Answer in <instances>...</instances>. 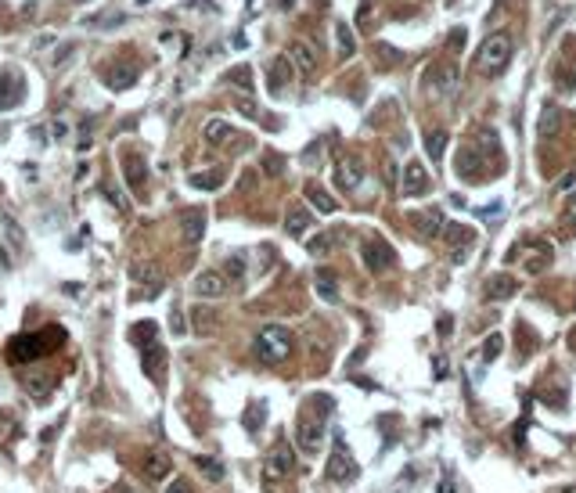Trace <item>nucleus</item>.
<instances>
[{
	"mask_svg": "<svg viewBox=\"0 0 576 493\" xmlns=\"http://www.w3.org/2000/svg\"><path fill=\"white\" fill-rule=\"evenodd\" d=\"M328 418H331V396L317 392L302 404V411H299V447L307 454H317L324 447Z\"/></svg>",
	"mask_w": 576,
	"mask_h": 493,
	"instance_id": "nucleus-1",
	"label": "nucleus"
},
{
	"mask_svg": "<svg viewBox=\"0 0 576 493\" xmlns=\"http://www.w3.org/2000/svg\"><path fill=\"white\" fill-rule=\"evenodd\" d=\"M292 350H295V335L288 328H281V324H267L256 335V346H252V353L263 364H285L292 357Z\"/></svg>",
	"mask_w": 576,
	"mask_h": 493,
	"instance_id": "nucleus-2",
	"label": "nucleus"
},
{
	"mask_svg": "<svg viewBox=\"0 0 576 493\" xmlns=\"http://www.w3.org/2000/svg\"><path fill=\"white\" fill-rule=\"evenodd\" d=\"M508 61H511V37H508V33H490L487 40H482L479 58H475L479 72H487V76H501V72L508 69Z\"/></svg>",
	"mask_w": 576,
	"mask_h": 493,
	"instance_id": "nucleus-3",
	"label": "nucleus"
},
{
	"mask_svg": "<svg viewBox=\"0 0 576 493\" xmlns=\"http://www.w3.org/2000/svg\"><path fill=\"white\" fill-rule=\"evenodd\" d=\"M54 346H47V335H15L8 338V360L11 364H33L40 357H47Z\"/></svg>",
	"mask_w": 576,
	"mask_h": 493,
	"instance_id": "nucleus-4",
	"label": "nucleus"
},
{
	"mask_svg": "<svg viewBox=\"0 0 576 493\" xmlns=\"http://www.w3.org/2000/svg\"><path fill=\"white\" fill-rule=\"evenodd\" d=\"M360 260H364V267H368L371 274H385L392 263H397V252H392V245L385 238L368 234L360 241Z\"/></svg>",
	"mask_w": 576,
	"mask_h": 493,
	"instance_id": "nucleus-5",
	"label": "nucleus"
},
{
	"mask_svg": "<svg viewBox=\"0 0 576 493\" xmlns=\"http://www.w3.org/2000/svg\"><path fill=\"white\" fill-rule=\"evenodd\" d=\"M292 472H295V454H292L288 440L278 436V443L270 447V457H267V465H263V475L274 482V479H288Z\"/></svg>",
	"mask_w": 576,
	"mask_h": 493,
	"instance_id": "nucleus-6",
	"label": "nucleus"
},
{
	"mask_svg": "<svg viewBox=\"0 0 576 493\" xmlns=\"http://www.w3.org/2000/svg\"><path fill=\"white\" fill-rule=\"evenodd\" d=\"M98 76H101V83L108 87V90H130L134 83H137V65L134 61H123V58H115V61H108V65H101L98 69Z\"/></svg>",
	"mask_w": 576,
	"mask_h": 493,
	"instance_id": "nucleus-7",
	"label": "nucleus"
},
{
	"mask_svg": "<svg viewBox=\"0 0 576 493\" xmlns=\"http://www.w3.org/2000/svg\"><path fill=\"white\" fill-rule=\"evenodd\" d=\"M205 141L213 144V148H231V151H238V148H252V141H245V134H238L231 122H224V119H209L205 122Z\"/></svg>",
	"mask_w": 576,
	"mask_h": 493,
	"instance_id": "nucleus-8",
	"label": "nucleus"
},
{
	"mask_svg": "<svg viewBox=\"0 0 576 493\" xmlns=\"http://www.w3.org/2000/svg\"><path fill=\"white\" fill-rule=\"evenodd\" d=\"M130 281L144 285L148 288L144 299H151V295H159V288L166 285V274H162V267L155 260H137V263H130Z\"/></svg>",
	"mask_w": 576,
	"mask_h": 493,
	"instance_id": "nucleus-9",
	"label": "nucleus"
},
{
	"mask_svg": "<svg viewBox=\"0 0 576 493\" xmlns=\"http://www.w3.org/2000/svg\"><path fill=\"white\" fill-rule=\"evenodd\" d=\"M425 87L436 98L454 94V90H458V69H454V61H440V65L425 69Z\"/></svg>",
	"mask_w": 576,
	"mask_h": 493,
	"instance_id": "nucleus-10",
	"label": "nucleus"
},
{
	"mask_svg": "<svg viewBox=\"0 0 576 493\" xmlns=\"http://www.w3.org/2000/svg\"><path fill=\"white\" fill-rule=\"evenodd\" d=\"M119 162H123V177H127V184H130L137 195H144V191H148V166H144V155H141V151L123 148Z\"/></svg>",
	"mask_w": 576,
	"mask_h": 493,
	"instance_id": "nucleus-11",
	"label": "nucleus"
},
{
	"mask_svg": "<svg viewBox=\"0 0 576 493\" xmlns=\"http://www.w3.org/2000/svg\"><path fill=\"white\" fill-rule=\"evenodd\" d=\"M353 475H357L353 454L346 450L343 436H335V450H331V461H328V479H331V482H350Z\"/></svg>",
	"mask_w": 576,
	"mask_h": 493,
	"instance_id": "nucleus-12",
	"label": "nucleus"
},
{
	"mask_svg": "<svg viewBox=\"0 0 576 493\" xmlns=\"http://www.w3.org/2000/svg\"><path fill=\"white\" fill-rule=\"evenodd\" d=\"M360 180H364V162L357 155H339L335 159V184H339V191L353 195L360 188Z\"/></svg>",
	"mask_w": 576,
	"mask_h": 493,
	"instance_id": "nucleus-13",
	"label": "nucleus"
},
{
	"mask_svg": "<svg viewBox=\"0 0 576 493\" xmlns=\"http://www.w3.org/2000/svg\"><path fill=\"white\" fill-rule=\"evenodd\" d=\"M227 288H231V285H227V277H224L220 270H202L195 281H191V292H195L198 299H220Z\"/></svg>",
	"mask_w": 576,
	"mask_h": 493,
	"instance_id": "nucleus-14",
	"label": "nucleus"
},
{
	"mask_svg": "<svg viewBox=\"0 0 576 493\" xmlns=\"http://www.w3.org/2000/svg\"><path fill=\"white\" fill-rule=\"evenodd\" d=\"M285 58L292 61V69H299L302 76H310L317 69V51L310 44H302V40H292L288 51H285Z\"/></svg>",
	"mask_w": 576,
	"mask_h": 493,
	"instance_id": "nucleus-15",
	"label": "nucleus"
},
{
	"mask_svg": "<svg viewBox=\"0 0 576 493\" xmlns=\"http://www.w3.org/2000/svg\"><path fill=\"white\" fill-rule=\"evenodd\" d=\"M188 184L195 191H220L224 184H227V169L224 166H209V169H198L188 177Z\"/></svg>",
	"mask_w": 576,
	"mask_h": 493,
	"instance_id": "nucleus-16",
	"label": "nucleus"
},
{
	"mask_svg": "<svg viewBox=\"0 0 576 493\" xmlns=\"http://www.w3.org/2000/svg\"><path fill=\"white\" fill-rule=\"evenodd\" d=\"M429 173H425V166L421 162H411L407 169H404V195L407 198H418V195H425L429 191Z\"/></svg>",
	"mask_w": 576,
	"mask_h": 493,
	"instance_id": "nucleus-17",
	"label": "nucleus"
},
{
	"mask_svg": "<svg viewBox=\"0 0 576 493\" xmlns=\"http://www.w3.org/2000/svg\"><path fill=\"white\" fill-rule=\"evenodd\" d=\"M454 169H458L465 180H479V173H482V155H479V148L465 144V148L458 151V159H454Z\"/></svg>",
	"mask_w": 576,
	"mask_h": 493,
	"instance_id": "nucleus-18",
	"label": "nucleus"
},
{
	"mask_svg": "<svg viewBox=\"0 0 576 493\" xmlns=\"http://www.w3.org/2000/svg\"><path fill=\"white\" fill-rule=\"evenodd\" d=\"M180 234H184V241H202L205 234V212L202 209H184L180 212Z\"/></svg>",
	"mask_w": 576,
	"mask_h": 493,
	"instance_id": "nucleus-19",
	"label": "nucleus"
},
{
	"mask_svg": "<svg viewBox=\"0 0 576 493\" xmlns=\"http://www.w3.org/2000/svg\"><path fill=\"white\" fill-rule=\"evenodd\" d=\"M285 231H288L292 238H302L307 231H314V217H310V209H307V205H292V209L285 212Z\"/></svg>",
	"mask_w": 576,
	"mask_h": 493,
	"instance_id": "nucleus-20",
	"label": "nucleus"
},
{
	"mask_svg": "<svg viewBox=\"0 0 576 493\" xmlns=\"http://www.w3.org/2000/svg\"><path fill=\"white\" fill-rule=\"evenodd\" d=\"M267 83H270V90H274V94H278V90H285L288 83H292V61L281 54V58H274V61H270V65H267Z\"/></svg>",
	"mask_w": 576,
	"mask_h": 493,
	"instance_id": "nucleus-21",
	"label": "nucleus"
},
{
	"mask_svg": "<svg viewBox=\"0 0 576 493\" xmlns=\"http://www.w3.org/2000/svg\"><path fill=\"white\" fill-rule=\"evenodd\" d=\"M220 328V314L213 310V306H195L191 310V331L195 335H213Z\"/></svg>",
	"mask_w": 576,
	"mask_h": 493,
	"instance_id": "nucleus-22",
	"label": "nucleus"
},
{
	"mask_svg": "<svg viewBox=\"0 0 576 493\" xmlns=\"http://www.w3.org/2000/svg\"><path fill=\"white\" fill-rule=\"evenodd\" d=\"M22 101V79L11 72H0V112H8Z\"/></svg>",
	"mask_w": 576,
	"mask_h": 493,
	"instance_id": "nucleus-23",
	"label": "nucleus"
},
{
	"mask_svg": "<svg viewBox=\"0 0 576 493\" xmlns=\"http://www.w3.org/2000/svg\"><path fill=\"white\" fill-rule=\"evenodd\" d=\"M141 367H144V375L148 378H159L162 375V367H166V350L159 342H151L141 350Z\"/></svg>",
	"mask_w": 576,
	"mask_h": 493,
	"instance_id": "nucleus-24",
	"label": "nucleus"
},
{
	"mask_svg": "<svg viewBox=\"0 0 576 493\" xmlns=\"http://www.w3.org/2000/svg\"><path fill=\"white\" fill-rule=\"evenodd\" d=\"M144 475H148L151 482L169 479V475H173V461H169V454H148V457H144Z\"/></svg>",
	"mask_w": 576,
	"mask_h": 493,
	"instance_id": "nucleus-25",
	"label": "nucleus"
},
{
	"mask_svg": "<svg viewBox=\"0 0 576 493\" xmlns=\"http://www.w3.org/2000/svg\"><path fill=\"white\" fill-rule=\"evenodd\" d=\"M411 224L418 227V234L436 238V234H443V212L440 209H425V212H418V217H411Z\"/></svg>",
	"mask_w": 576,
	"mask_h": 493,
	"instance_id": "nucleus-26",
	"label": "nucleus"
},
{
	"mask_svg": "<svg viewBox=\"0 0 576 493\" xmlns=\"http://www.w3.org/2000/svg\"><path fill=\"white\" fill-rule=\"evenodd\" d=\"M224 87H238V90H252V69L241 61V65H231L224 76H220Z\"/></svg>",
	"mask_w": 576,
	"mask_h": 493,
	"instance_id": "nucleus-27",
	"label": "nucleus"
},
{
	"mask_svg": "<svg viewBox=\"0 0 576 493\" xmlns=\"http://www.w3.org/2000/svg\"><path fill=\"white\" fill-rule=\"evenodd\" d=\"M155 335H159V324H155V321H141V324H134V328L127 331V338H130L137 350L151 346V342H155Z\"/></svg>",
	"mask_w": 576,
	"mask_h": 493,
	"instance_id": "nucleus-28",
	"label": "nucleus"
},
{
	"mask_svg": "<svg viewBox=\"0 0 576 493\" xmlns=\"http://www.w3.org/2000/svg\"><path fill=\"white\" fill-rule=\"evenodd\" d=\"M307 202H310L317 212H335V198H331L317 180H307Z\"/></svg>",
	"mask_w": 576,
	"mask_h": 493,
	"instance_id": "nucleus-29",
	"label": "nucleus"
},
{
	"mask_svg": "<svg viewBox=\"0 0 576 493\" xmlns=\"http://www.w3.org/2000/svg\"><path fill=\"white\" fill-rule=\"evenodd\" d=\"M263 421H267V404L263 399H252L245 407V414H241V425H245V433H260Z\"/></svg>",
	"mask_w": 576,
	"mask_h": 493,
	"instance_id": "nucleus-30",
	"label": "nucleus"
},
{
	"mask_svg": "<svg viewBox=\"0 0 576 493\" xmlns=\"http://www.w3.org/2000/svg\"><path fill=\"white\" fill-rule=\"evenodd\" d=\"M314 285H317V295L324 299V302H335L339 299V285H335V274L331 270H317V277H314Z\"/></svg>",
	"mask_w": 576,
	"mask_h": 493,
	"instance_id": "nucleus-31",
	"label": "nucleus"
},
{
	"mask_svg": "<svg viewBox=\"0 0 576 493\" xmlns=\"http://www.w3.org/2000/svg\"><path fill=\"white\" fill-rule=\"evenodd\" d=\"M443 238L454 245V249H468V245L475 241V231L465 227V224H450V227H443Z\"/></svg>",
	"mask_w": 576,
	"mask_h": 493,
	"instance_id": "nucleus-32",
	"label": "nucleus"
},
{
	"mask_svg": "<svg viewBox=\"0 0 576 493\" xmlns=\"http://www.w3.org/2000/svg\"><path fill=\"white\" fill-rule=\"evenodd\" d=\"M220 274L227 277L231 288H241V285H245V260H238V256L224 260V270H220Z\"/></svg>",
	"mask_w": 576,
	"mask_h": 493,
	"instance_id": "nucleus-33",
	"label": "nucleus"
},
{
	"mask_svg": "<svg viewBox=\"0 0 576 493\" xmlns=\"http://www.w3.org/2000/svg\"><path fill=\"white\" fill-rule=\"evenodd\" d=\"M195 468H198L209 482H220V479H224V461H217V457H205V454L195 457Z\"/></svg>",
	"mask_w": 576,
	"mask_h": 493,
	"instance_id": "nucleus-34",
	"label": "nucleus"
},
{
	"mask_svg": "<svg viewBox=\"0 0 576 493\" xmlns=\"http://www.w3.org/2000/svg\"><path fill=\"white\" fill-rule=\"evenodd\" d=\"M335 44H339V58H353L357 54V40H353L346 22H335Z\"/></svg>",
	"mask_w": 576,
	"mask_h": 493,
	"instance_id": "nucleus-35",
	"label": "nucleus"
},
{
	"mask_svg": "<svg viewBox=\"0 0 576 493\" xmlns=\"http://www.w3.org/2000/svg\"><path fill=\"white\" fill-rule=\"evenodd\" d=\"M443 148H447V130H429L425 134V151H429L433 162L443 159Z\"/></svg>",
	"mask_w": 576,
	"mask_h": 493,
	"instance_id": "nucleus-36",
	"label": "nucleus"
},
{
	"mask_svg": "<svg viewBox=\"0 0 576 493\" xmlns=\"http://www.w3.org/2000/svg\"><path fill=\"white\" fill-rule=\"evenodd\" d=\"M511 292H515V281H511V277H504V274H501V277H490V281H487V295H490V299H508Z\"/></svg>",
	"mask_w": 576,
	"mask_h": 493,
	"instance_id": "nucleus-37",
	"label": "nucleus"
},
{
	"mask_svg": "<svg viewBox=\"0 0 576 493\" xmlns=\"http://www.w3.org/2000/svg\"><path fill=\"white\" fill-rule=\"evenodd\" d=\"M22 385L25 392H33V396H47L54 389V378H37V375H22Z\"/></svg>",
	"mask_w": 576,
	"mask_h": 493,
	"instance_id": "nucleus-38",
	"label": "nucleus"
},
{
	"mask_svg": "<svg viewBox=\"0 0 576 493\" xmlns=\"http://www.w3.org/2000/svg\"><path fill=\"white\" fill-rule=\"evenodd\" d=\"M331 245H335V231H321L317 238H310V241H307V249H310L314 256H324V252L331 249Z\"/></svg>",
	"mask_w": 576,
	"mask_h": 493,
	"instance_id": "nucleus-39",
	"label": "nucleus"
},
{
	"mask_svg": "<svg viewBox=\"0 0 576 493\" xmlns=\"http://www.w3.org/2000/svg\"><path fill=\"white\" fill-rule=\"evenodd\" d=\"M501 346H504V338L501 335H490L487 342H482V360H497L501 357Z\"/></svg>",
	"mask_w": 576,
	"mask_h": 493,
	"instance_id": "nucleus-40",
	"label": "nucleus"
},
{
	"mask_svg": "<svg viewBox=\"0 0 576 493\" xmlns=\"http://www.w3.org/2000/svg\"><path fill=\"white\" fill-rule=\"evenodd\" d=\"M11 433H18V421L11 411H0V440H8Z\"/></svg>",
	"mask_w": 576,
	"mask_h": 493,
	"instance_id": "nucleus-41",
	"label": "nucleus"
},
{
	"mask_svg": "<svg viewBox=\"0 0 576 493\" xmlns=\"http://www.w3.org/2000/svg\"><path fill=\"white\" fill-rule=\"evenodd\" d=\"M263 169H267V177H281V169H285L281 155H274V151H267V159H263Z\"/></svg>",
	"mask_w": 576,
	"mask_h": 493,
	"instance_id": "nucleus-42",
	"label": "nucleus"
},
{
	"mask_svg": "<svg viewBox=\"0 0 576 493\" xmlns=\"http://www.w3.org/2000/svg\"><path fill=\"white\" fill-rule=\"evenodd\" d=\"M558 112L555 108H544V119H540V134H555V127H558V119H555Z\"/></svg>",
	"mask_w": 576,
	"mask_h": 493,
	"instance_id": "nucleus-43",
	"label": "nucleus"
},
{
	"mask_svg": "<svg viewBox=\"0 0 576 493\" xmlns=\"http://www.w3.org/2000/svg\"><path fill=\"white\" fill-rule=\"evenodd\" d=\"M461 47H465V29H454V33L447 37V51H450V54H458Z\"/></svg>",
	"mask_w": 576,
	"mask_h": 493,
	"instance_id": "nucleus-44",
	"label": "nucleus"
},
{
	"mask_svg": "<svg viewBox=\"0 0 576 493\" xmlns=\"http://www.w3.org/2000/svg\"><path fill=\"white\" fill-rule=\"evenodd\" d=\"M501 212H504V205H501V202H494V205H482V209H479V217H482V220H497Z\"/></svg>",
	"mask_w": 576,
	"mask_h": 493,
	"instance_id": "nucleus-45",
	"label": "nucleus"
},
{
	"mask_svg": "<svg viewBox=\"0 0 576 493\" xmlns=\"http://www.w3.org/2000/svg\"><path fill=\"white\" fill-rule=\"evenodd\" d=\"M234 105H238V112H241V115H256V101H252V98H249V101H245V98H238Z\"/></svg>",
	"mask_w": 576,
	"mask_h": 493,
	"instance_id": "nucleus-46",
	"label": "nucleus"
},
{
	"mask_svg": "<svg viewBox=\"0 0 576 493\" xmlns=\"http://www.w3.org/2000/svg\"><path fill=\"white\" fill-rule=\"evenodd\" d=\"M105 195H108V198L115 202V209H127V202H123V195H119V191L112 188V184H105Z\"/></svg>",
	"mask_w": 576,
	"mask_h": 493,
	"instance_id": "nucleus-47",
	"label": "nucleus"
},
{
	"mask_svg": "<svg viewBox=\"0 0 576 493\" xmlns=\"http://www.w3.org/2000/svg\"><path fill=\"white\" fill-rule=\"evenodd\" d=\"M166 493H191V482H188V479H173V486H169Z\"/></svg>",
	"mask_w": 576,
	"mask_h": 493,
	"instance_id": "nucleus-48",
	"label": "nucleus"
},
{
	"mask_svg": "<svg viewBox=\"0 0 576 493\" xmlns=\"http://www.w3.org/2000/svg\"><path fill=\"white\" fill-rule=\"evenodd\" d=\"M433 367H436V378H447V360H443V357H436Z\"/></svg>",
	"mask_w": 576,
	"mask_h": 493,
	"instance_id": "nucleus-49",
	"label": "nucleus"
},
{
	"mask_svg": "<svg viewBox=\"0 0 576 493\" xmlns=\"http://www.w3.org/2000/svg\"><path fill=\"white\" fill-rule=\"evenodd\" d=\"M115 493H134L130 486H115Z\"/></svg>",
	"mask_w": 576,
	"mask_h": 493,
	"instance_id": "nucleus-50",
	"label": "nucleus"
},
{
	"mask_svg": "<svg viewBox=\"0 0 576 493\" xmlns=\"http://www.w3.org/2000/svg\"><path fill=\"white\" fill-rule=\"evenodd\" d=\"M569 212H572V220H576V195H572V205H569Z\"/></svg>",
	"mask_w": 576,
	"mask_h": 493,
	"instance_id": "nucleus-51",
	"label": "nucleus"
},
{
	"mask_svg": "<svg viewBox=\"0 0 576 493\" xmlns=\"http://www.w3.org/2000/svg\"><path fill=\"white\" fill-rule=\"evenodd\" d=\"M572 87H576V65H572Z\"/></svg>",
	"mask_w": 576,
	"mask_h": 493,
	"instance_id": "nucleus-52",
	"label": "nucleus"
}]
</instances>
